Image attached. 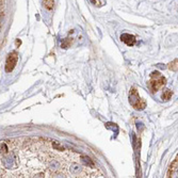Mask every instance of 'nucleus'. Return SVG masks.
<instances>
[{
	"label": "nucleus",
	"instance_id": "423d86ee",
	"mask_svg": "<svg viewBox=\"0 0 178 178\" xmlns=\"http://www.w3.org/2000/svg\"><path fill=\"white\" fill-rule=\"evenodd\" d=\"M43 5L47 10H52L54 8V0H43Z\"/></svg>",
	"mask_w": 178,
	"mask_h": 178
},
{
	"label": "nucleus",
	"instance_id": "20e7f679",
	"mask_svg": "<svg viewBox=\"0 0 178 178\" xmlns=\"http://www.w3.org/2000/svg\"><path fill=\"white\" fill-rule=\"evenodd\" d=\"M120 41L126 44L127 46H133L137 43V40H135L134 35L129 34V33H124V34L120 35Z\"/></svg>",
	"mask_w": 178,
	"mask_h": 178
},
{
	"label": "nucleus",
	"instance_id": "f257e3e1",
	"mask_svg": "<svg viewBox=\"0 0 178 178\" xmlns=\"http://www.w3.org/2000/svg\"><path fill=\"white\" fill-rule=\"evenodd\" d=\"M165 84V78L159 72H152V79L149 80V89L152 92H157Z\"/></svg>",
	"mask_w": 178,
	"mask_h": 178
},
{
	"label": "nucleus",
	"instance_id": "39448f33",
	"mask_svg": "<svg viewBox=\"0 0 178 178\" xmlns=\"http://www.w3.org/2000/svg\"><path fill=\"white\" fill-rule=\"evenodd\" d=\"M177 169H178V154H177V156H176L175 160L173 161V163H172L171 166H169V172H167L166 176L167 177H171Z\"/></svg>",
	"mask_w": 178,
	"mask_h": 178
},
{
	"label": "nucleus",
	"instance_id": "f03ea898",
	"mask_svg": "<svg viewBox=\"0 0 178 178\" xmlns=\"http://www.w3.org/2000/svg\"><path fill=\"white\" fill-rule=\"evenodd\" d=\"M129 103H130V105L137 110L144 109L146 106L145 100L142 99L141 97L139 96V94H138V92L135 91V89H132V90L130 91V94H129Z\"/></svg>",
	"mask_w": 178,
	"mask_h": 178
},
{
	"label": "nucleus",
	"instance_id": "7ed1b4c3",
	"mask_svg": "<svg viewBox=\"0 0 178 178\" xmlns=\"http://www.w3.org/2000/svg\"><path fill=\"white\" fill-rule=\"evenodd\" d=\"M18 61V54L17 52H11V54L8 56L7 61H5V69L7 73H11L13 72V69L15 68L16 64H17Z\"/></svg>",
	"mask_w": 178,
	"mask_h": 178
},
{
	"label": "nucleus",
	"instance_id": "0eeeda50",
	"mask_svg": "<svg viewBox=\"0 0 178 178\" xmlns=\"http://www.w3.org/2000/svg\"><path fill=\"white\" fill-rule=\"evenodd\" d=\"M172 95H173V93H172L171 91H169V90H165L164 92H163L162 98L165 99V100H169V99L172 97Z\"/></svg>",
	"mask_w": 178,
	"mask_h": 178
}]
</instances>
